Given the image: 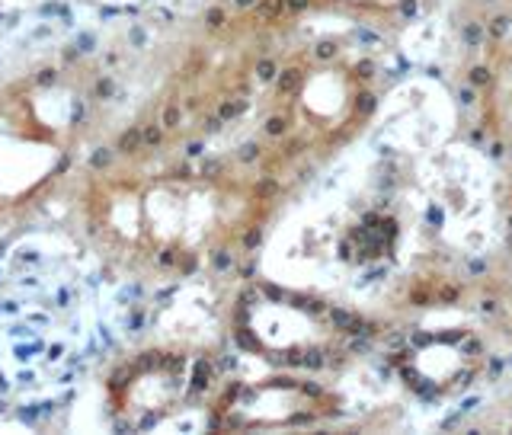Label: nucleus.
<instances>
[{"mask_svg":"<svg viewBox=\"0 0 512 435\" xmlns=\"http://www.w3.org/2000/svg\"><path fill=\"white\" fill-rule=\"evenodd\" d=\"M247 205V192L221 176L138 173L96 186L87 221L116 263L189 272L228 244Z\"/></svg>","mask_w":512,"mask_h":435,"instance_id":"nucleus-1","label":"nucleus"},{"mask_svg":"<svg viewBox=\"0 0 512 435\" xmlns=\"http://www.w3.org/2000/svg\"><path fill=\"white\" fill-rule=\"evenodd\" d=\"M480 346L464 333H432L416 340L397 368L413 391L423 397H445L468 388V378L477 372Z\"/></svg>","mask_w":512,"mask_h":435,"instance_id":"nucleus-2","label":"nucleus"},{"mask_svg":"<svg viewBox=\"0 0 512 435\" xmlns=\"http://www.w3.org/2000/svg\"><path fill=\"white\" fill-rule=\"evenodd\" d=\"M343 4L362 7V10H378V13H400L407 7H416L420 0H343Z\"/></svg>","mask_w":512,"mask_h":435,"instance_id":"nucleus-3","label":"nucleus"}]
</instances>
